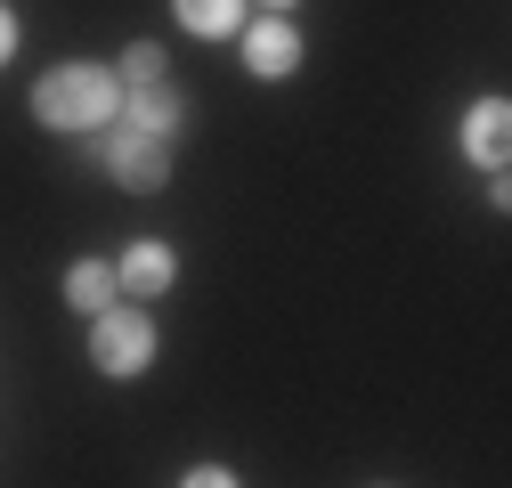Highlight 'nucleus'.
Instances as JSON below:
<instances>
[{
  "label": "nucleus",
  "instance_id": "9",
  "mask_svg": "<svg viewBox=\"0 0 512 488\" xmlns=\"http://www.w3.org/2000/svg\"><path fill=\"white\" fill-rule=\"evenodd\" d=\"M171 9H179L187 33H204V41H220V33L244 25V0H171Z\"/></svg>",
  "mask_w": 512,
  "mask_h": 488
},
{
  "label": "nucleus",
  "instance_id": "11",
  "mask_svg": "<svg viewBox=\"0 0 512 488\" xmlns=\"http://www.w3.org/2000/svg\"><path fill=\"white\" fill-rule=\"evenodd\" d=\"M179 488H236V472H228V464H196Z\"/></svg>",
  "mask_w": 512,
  "mask_h": 488
},
{
  "label": "nucleus",
  "instance_id": "6",
  "mask_svg": "<svg viewBox=\"0 0 512 488\" xmlns=\"http://www.w3.org/2000/svg\"><path fill=\"white\" fill-rule=\"evenodd\" d=\"M464 147H472L480 171H504V155H512V106H504V98H480V106H472Z\"/></svg>",
  "mask_w": 512,
  "mask_h": 488
},
{
  "label": "nucleus",
  "instance_id": "12",
  "mask_svg": "<svg viewBox=\"0 0 512 488\" xmlns=\"http://www.w3.org/2000/svg\"><path fill=\"white\" fill-rule=\"evenodd\" d=\"M9 57H17V17L0 9V66H9Z\"/></svg>",
  "mask_w": 512,
  "mask_h": 488
},
{
  "label": "nucleus",
  "instance_id": "7",
  "mask_svg": "<svg viewBox=\"0 0 512 488\" xmlns=\"http://www.w3.org/2000/svg\"><path fill=\"white\" fill-rule=\"evenodd\" d=\"M179 114H187V98H179L171 82H147V90H131V131H147V139H171V131H179Z\"/></svg>",
  "mask_w": 512,
  "mask_h": 488
},
{
  "label": "nucleus",
  "instance_id": "8",
  "mask_svg": "<svg viewBox=\"0 0 512 488\" xmlns=\"http://www.w3.org/2000/svg\"><path fill=\"white\" fill-rule=\"evenodd\" d=\"M66 301H74V310H114V261H74L66 269Z\"/></svg>",
  "mask_w": 512,
  "mask_h": 488
},
{
  "label": "nucleus",
  "instance_id": "1",
  "mask_svg": "<svg viewBox=\"0 0 512 488\" xmlns=\"http://www.w3.org/2000/svg\"><path fill=\"white\" fill-rule=\"evenodd\" d=\"M33 114L49 131H98L106 114H122V82L106 66H49L33 82Z\"/></svg>",
  "mask_w": 512,
  "mask_h": 488
},
{
  "label": "nucleus",
  "instance_id": "13",
  "mask_svg": "<svg viewBox=\"0 0 512 488\" xmlns=\"http://www.w3.org/2000/svg\"><path fill=\"white\" fill-rule=\"evenodd\" d=\"M285 9H293V0H269V17H285Z\"/></svg>",
  "mask_w": 512,
  "mask_h": 488
},
{
  "label": "nucleus",
  "instance_id": "10",
  "mask_svg": "<svg viewBox=\"0 0 512 488\" xmlns=\"http://www.w3.org/2000/svg\"><path fill=\"white\" fill-rule=\"evenodd\" d=\"M114 82H131V90L163 82V49L155 41H131V49H122V66H114Z\"/></svg>",
  "mask_w": 512,
  "mask_h": 488
},
{
  "label": "nucleus",
  "instance_id": "5",
  "mask_svg": "<svg viewBox=\"0 0 512 488\" xmlns=\"http://www.w3.org/2000/svg\"><path fill=\"white\" fill-rule=\"evenodd\" d=\"M244 66L261 74V82H285L301 66V33L285 17H261V25H244Z\"/></svg>",
  "mask_w": 512,
  "mask_h": 488
},
{
  "label": "nucleus",
  "instance_id": "3",
  "mask_svg": "<svg viewBox=\"0 0 512 488\" xmlns=\"http://www.w3.org/2000/svg\"><path fill=\"white\" fill-rule=\"evenodd\" d=\"M106 171H114V188L155 196L163 179H171V147H163V139H147V131H114V139H106Z\"/></svg>",
  "mask_w": 512,
  "mask_h": 488
},
{
  "label": "nucleus",
  "instance_id": "4",
  "mask_svg": "<svg viewBox=\"0 0 512 488\" xmlns=\"http://www.w3.org/2000/svg\"><path fill=\"white\" fill-rule=\"evenodd\" d=\"M171 277H179V261H171V244H155V236H139L131 253L114 261V293H131V301H155V293H171Z\"/></svg>",
  "mask_w": 512,
  "mask_h": 488
},
{
  "label": "nucleus",
  "instance_id": "2",
  "mask_svg": "<svg viewBox=\"0 0 512 488\" xmlns=\"http://www.w3.org/2000/svg\"><path fill=\"white\" fill-rule=\"evenodd\" d=\"M90 366L114 375V383L147 375V366H155V326H147V310H98V318H90Z\"/></svg>",
  "mask_w": 512,
  "mask_h": 488
}]
</instances>
